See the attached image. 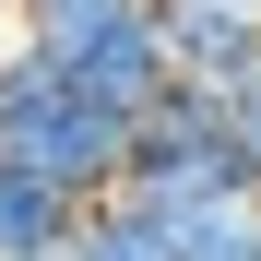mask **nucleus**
Wrapping results in <instances>:
<instances>
[{"label": "nucleus", "mask_w": 261, "mask_h": 261, "mask_svg": "<svg viewBox=\"0 0 261 261\" xmlns=\"http://www.w3.org/2000/svg\"><path fill=\"white\" fill-rule=\"evenodd\" d=\"M130 130H143L130 107L83 95V83L60 60H36L24 36L0 48V154H12V166L60 178L71 202H107V190H130Z\"/></svg>", "instance_id": "f257e3e1"}, {"label": "nucleus", "mask_w": 261, "mask_h": 261, "mask_svg": "<svg viewBox=\"0 0 261 261\" xmlns=\"http://www.w3.org/2000/svg\"><path fill=\"white\" fill-rule=\"evenodd\" d=\"M238 190H261V166H249V143H238L226 83H190V71H178V83L143 107V130H130V202H154L166 226H178V214L238 202Z\"/></svg>", "instance_id": "f03ea898"}, {"label": "nucleus", "mask_w": 261, "mask_h": 261, "mask_svg": "<svg viewBox=\"0 0 261 261\" xmlns=\"http://www.w3.org/2000/svg\"><path fill=\"white\" fill-rule=\"evenodd\" d=\"M12 12H24V48L36 60H60L83 95H107L130 119L178 83V48H166L154 0H12Z\"/></svg>", "instance_id": "7ed1b4c3"}, {"label": "nucleus", "mask_w": 261, "mask_h": 261, "mask_svg": "<svg viewBox=\"0 0 261 261\" xmlns=\"http://www.w3.org/2000/svg\"><path fill=\"white\" fill-rule=\"evenodd\" d=\"M166 48L190 83H249L261 71V0H154Z\"/></svg>", "instance_id": "20e7f679"}, {"label": "nucleus", "mask_w": 261, "mask_h": 261, "mask_svg": "<svg viewBox=\"0 0 261 261\" xmlns=\"http://www.w3.org/2000/svg\"><path fill=\"white\" fill-rule=\"evenodd\" d=\"M71 226H83V202H71L60 178H36V166L0 154V261H60Z\"/></svg>", "instance_id": "39448f33"}, {"label": "nucleus", "mask_w": 261, "mask_h": 261, "mask_svg": "<svg viewBox=\"0 0 261 261\" xmlns=\"http://www.w3.org/2000/svg\"><path fill=\"white\" fill-rule=\"evenodd\" d=\"M60 261H178V226H166L154 202L107 190V202H83V226H71V249H60Z\"/></svg>", "instance_id": "423d86ee"}, {"label": "nucleus", "mask_w": 261, "mask_h": 261, "mask_svg": "<svg viewBox=\"0 0 261 261\" xmlns=\"http://www.w3.org/2000/svg\"><path fill=\"white\" fill-rule=\"evenodd\" d=\"M178 261H261V190L178 214Z\"/></svg>", "instance_id": "0eeeda50"}, {"label": "nucleus", "mask_w": 261, "mask_h": 261, "mask_svg": "<svg viewBox=\"0 0 261 261\" xmlns=\"http://www.w3.org/2000/svg\"><path fill=\"white\" fill-rule=\"evenodd\" d=\"M226 107H238V143H249V166H261V71H249V83H226Z\"/></svg>", "instance_id": "6e6552de"}]
</instances>
